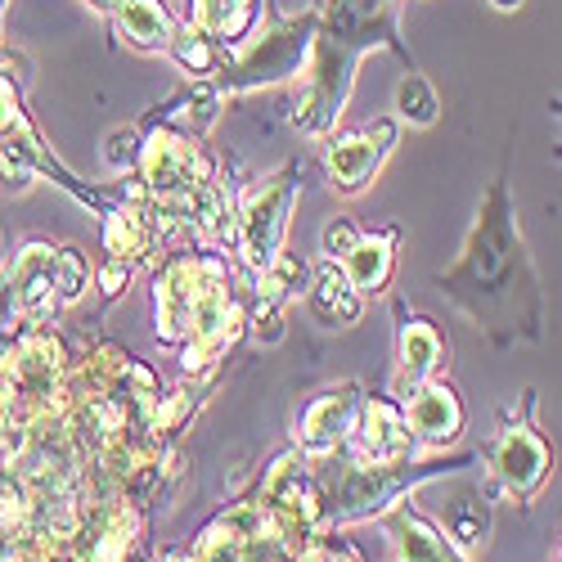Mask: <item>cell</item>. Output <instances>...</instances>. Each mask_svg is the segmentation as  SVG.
Masks as SVG:
<instances>
[{"label":"cell","instance_id":"11","mask_svg":"<svg viewBox=\"0 0 562 562\" xmlns=\"http://www.w3.org/2000/svg\"><path fill=\"white\" fill-rule=\"evenodd\" d=\"M207 252H171L162 270L154 274V319H158V342L180 347L190 338V315L199 302Z\"/></svg>","mask_w":562,"mask_h":562},{"label":"cell","instance_id":"22","mask_svg":"<svg viewBox=\"0 0 562 562\" xmlns=\"http://www.w3.org/2000/svg\"><path fill=\"white\" fill-rule=\"evenodd\" d=\"M441 117V95L432 90V81L409 68L396 86V122H409V126H437Z\"/></svg>","mask_w":562,"mask_h":562},{"label":"cell","instance_id":"24","mask_svg":"<svg viewBox=\"0 0 562 562\" xmlns=\"http://www.w3.org/2000/svg\"><path fill=\"white\" fill-rule=\"evenodd\" d=\"M139 139H145V131H139V126H113V131L104 135V167L117 171V176L135 171V162H139Z\"/></svg>","mask_w":562,"mask_h":562},{"label":"cell","instance_id":"9","mask_svg":"<svg viewBox=\"0 0 562 562\" xmlns=\"http://www.w3.org/2000/svg\"><path fill=\"white\" fill-rule=\"evenodd\" d=\"M396 135H401L396 117H373L351 131H329V145H324V180H329V190L338 199L364 194L369 180L392 158Z\"/></svg>","mask_w":562,"mask_h":562},{"label":"cell","instance_id":"21","mask_svg":"<svg viewBox=\"0 0 562 562\" xmlns=\"http://www.w3.org/2000/svg\"><path fill=\"white\" fill-rule=\"evenodd\" d=\"M167 59H176V68L190 77V81H203V77H212L216 68H221V50L216 45L199 32V27H190V23H180L176 27V36H171V45H167Z\"/></svg>","mask_w":562,"mask_h":562},{"label":"cell","instance_id":"10","mask_svg":"<svg viewBox=\"0 0 562 562\" xmlns=\"http://www.w3.org/2000/svg\"><path fill=\"white\" fill-rule=\"evenodd\" d=\"M401 414L414 454H441L463 437V401L446 379H428L424 387L401 396Z\"/></svg>","mask_w":562,"mask_h":562},{"label":"cell","instance_id":"4","mask_svg":"<svg viewBox=\"0 0 562 562\" xmlns=\"http://www.w3.org/2000/svg\"><path fill=\"white\" fill-rule=\"evenodd\" d=\"M311 36H315V5H302V14H279L274 0H266L261 23L248 32L244 45H234L221 59V68L212 77H203V86L221 104L252 95V90L284 86L302 72Z\"/></svg>","mask_w":562,"mask_h":562},{"label":"cell","instance_id":"14","mask_svg":"<svg viewBox=\"0 0 562 562\" xmlns=\"http://www.w3.org/2000/svg\"><path fill=\"white\" fill-rule=\"evenodd\" d=\"M379 522H383L392 562H468V558L441 536V527L428 518V513H418L409 499H401L396 508H387Z\"/></svg>","mask_w":562,"mask_h":562},{"label":"cell","instance_id":"5","mask_svg":"<svg viewBox=\"0 0 562 562\" xmlns=\"http://www.w3.org/2000/svg\"><path fill=\"white\" fill-rule=\"evenodd\" d=\"M297 203H302V162H284L234 203L229 248L239 252V266L248 270V279L266 274L279 261Z\"/></svg>","mask_w":562,"mask_h":562},{"label":"cell","instance_id":"25","mask_svg":"<svg viewBox=\"0 0 562 562\" xmlns=\"http://www.w3.org/2000/svg\"><path fill=\"white\" fill-rule=\"evenodd\" d=\"M131 274H135V261H122V257H104V266H100V270H90V284H95V289H100V293L113 302V297H122V293H126Z\"/></svg>","mask_w":562,"mask_h":562},{"label":"cell","instance_id":"29","mask_svg":"<svg viewBox=\"0 0 562 562\" xmlns=\"http://www.w3.org/2000/svg\"><path fill=\"white\" fill-rule=\"evenodd\" d=\"M306 5H315V0H306Z\"/></svg>","mask_w":562,"mask_h":562},{"label":"cell","instance_id":"15","mask_svg":"<svg viewBox=\"0 0 562 562\" xmlns=\"http://www.w3.org/2000/svg\"><path fill=\"white\" fill-rule=\"evenodd\" d=\"M342 450H351L360 459H401V454H414L409 432H405L401 401L396 396H364L360 414H356V428H351Z\"/></svg>","mask_w":562,"mask_h":562},{"label":"cell","instance_id":"26","mask_svg":"<svg viewBox=\"0 0 562 562\" xmlns=\"http://www.w3.org/2000/svg\"><path fill=\"white\" fill-rule=\"evenodd\" d=\"M356 239H360V225L351 216H338V221H329V225L319 229V252L329 257V261H338Z\"/></svg>","mask_w":562,"mask_h":562},{"label":"cell","instance_id":"27","mask_svg":"<svg viewBox=\"0 0 562 562\" xmlns=\"http://www.w3.org/2000/svg\"><path fill=\"white\" fill-rule=\"evenodd\" d=\"M81 5H86L90 14H100V19H109V14H113V5H117V0H81Z\"/></svg>","mask_w":562,"mask_h":562},{"label":"cell","instance_id":"28","mask_svg":"<svg viewBox=\"0 0 562 562\" xmlns=\"http://www.w3.org/2000/svg\"><path fill=\"white\" fill-rule=\"evenodd\" d=\"M491 5H495L499 14H518V10L527 5V0H491Z\"/></svg>","mask_w":562,"mask_h":562},{"label":"cell","instance_id":"18","mask_svg":"<svg viewBox=\"0 0 562 562\" xmlns=\"http://www.w3.org/2000/svg\"><path fill=\"white\" fill-rule=\"evenodd\" d=\"M261 10H266V0H184L180 23L199 27L221 55H229L261 23Z\"/></svg>","mask_w":562,"mask_h":562},{"label":"cell","instance_id":"13","mask_svg":"<svg viewBox=\"0 0 562 562\" xmlns=\"http://www.w3.org/2000/svg\"><path fill=\"white\" fill-rule=\"evenodd\" d=\"M450 360V347L441 329L428 315H409L405 302H396V379L392 396H409L414 387H424L428 379H441V369Z\"/></svg>","mask_w":562,"mask_h":562},{"label":"cell","instance_id":"12","mask_svg":"<svg viewBox=\"0 0 562 562\" xmlns=\"http://www.w3.org/2000/svg\"><path fill=\"white\" fill-rule=\"evenodd\" d=\"M360 401H364V387L360 383H342V387H329L302 405L297 424H293V441H297V454L306 459H319V454H334L347 446L351 428H356V414H360Z\"/></svg>","mask_w":562,"mask_h":562},{"label":"cell","instance_id":"7","mask_svg":"<svg viewBox=\"0 0 562 562\" xmlns=\"http://www.w3.org/2000/svg\"><path fill=\"white\" fill-rule=\"evenodd\" d=\"M482 463L491 473V491L513 504H531L544 491L553 473V450L536 428V392H522V418H508L499 437L482 450Z\"/></svg>","mask_w":562,"mask_h":562},{"label":"cell","instance_id":"23","mask_svg":"<svg viewBox=\"0 0 562 562\" xmlns=\"http://www.w3.org/2000/svg\"><path fill=\"white\" fill-rule=\"evenodd\" d=\"M86 284H90V261L64 244L59 248V306H77L86 297Z\"/></svg>","mask_w":562,"mask_h":562},{"label":"cell","instance_id":"1","mask_svg":"<svg viewBox=\"0 0 562 562\" xmlns=\"http://www.w3.org/2000/svg\"><path fill=\"white\" fill-rule=\"evenodd\" d=\"M437 289L477 324L495 347L513 342H544V284L527 252L518 203H513L508 176L499 171L491 190L482 194V207L473 216V229L454 257L437 274Z\"/></svg>","mask_w":562,"mask_h":562},{"label":"cell","instance_id":"20","mask_svg":"<svg viewBox=\"0 0 562 562\" xmlns=\"http://www.w3.org/2000/svg\"><path fill=\"white\" fill-rule=\"evenodd\" d=\"M441 536L463 553V549H482L491 536V504L482 491H454L441 504Z\"/></svg>","mask_w":562,"mask_h":562},{"label":"cell","instance_id":"19","mask_svg":"<svg viewBox=\"0 0 562 562\" xmlns=\"http://www.w3.org/2000/svg\"><path fill=\"white\" fill-rule=\"evenodd\" d=\"M306 311L324 324V329H351V324L364 319V297L347 284V274L338 261L319 257L311 266V279H306Z\"/></svg>","mask_w":562,"mask_h":562},{"label":"cell","instance_id":"3","mask_svg":"<svg viewBox=\"0 0 562 562\" xmlns=\"http://www.w3.org/2000/svg\"><path fill=\"white\" fill-rule=\"evenodd\" d=\"M315 486H319V531L351 527L383 518L387 508L409 499L418 486H428L437 477H450L468 463H482V450H454V454H401V459H360L351 450L319 454Z\"/></svg>","mask_w":562,"mask_h":562},{"label":"cell","instance_id":"8","mask_svg":"<svg viewBox=\"0 0 562 562\" xmlns=\"http://www.w3.org/2000/svg\"><path fill=\"white\" fill-rule=\"evenodd\" d=\"M145 139H139V162H135V184L145 190L149 203H167L194 184L216 176L212 154L199 145V135H190L176 122H154L139 126Z\"/></svg>","mask_w":562,"mask_h":562},{"label":"cell","instance_id":"16","mask_svg":"<svg viewBox=\"0 0 562 562\" xmlns=\"http://www.w3.org/2000/svg\"><path fill=\"white\" fill-rule=\"evenodd\" d=\"M113 36L135 55H167V45L180 27V14L167 0H117L113 14L104 19Z\"/></svg>","mask_w":562,"mask_h":562},{"label":"cell","instance_id":"2","mask_svg":"<svg viewBox=\"0 0 562 562\" xmlns=\"http://www.w3.org/2000/svg\"><path fill=\"white\" fill-rule=\"evenodd\" d=\"M405 0H315V36L293 77L289 122L302 135H329L356 90V68L373 50H392L405 72L418 68L401 41Z\"/></svg>","mask_w":562,"mask_h":562},{"label":"cell","instance_id":"17","mask_svg":"<svg viewBox=\"0 0 562 562\" xmlns=\"http://www.w3.org/2000/svg\"><path fill=\"white\" fill-rule=\"evenodd\" d=\"M396 248H401V229L396 225H387V229H360V239L338 257L347 284L360 297L387 293L392 274H396Z\"/></svg>","mask_w":562,"mask_h":562},{"label":"cell","instance_id":"6","mask_svg":"<svg viewBox=\"0 0 562 562\" xmlns=\"http://www.w3.org/2000/svg\"><path fill=\"white\" fill-rule=\"evenodd\" d=\"M244 329H248V302H244L239 284H234L229 261L216 248H207L199 302L190 315V338L176 347L180 369L184 373H212L234 351V342L244 338Z\"/></svg>","mask_w":562,"mask_h":562}]
</instances>
